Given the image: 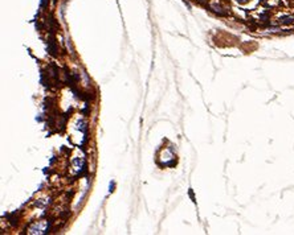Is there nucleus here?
<instances>
[{
	"instance_id": "f257e3e1",
	"label": "nucleus",
	"mask_w": 294,
	"mask_h": 235,
	"mask_svg": "<svg viewBox=\"0 0 294 235\" xmlns=\"http://www.w3.org/2000/svg\"><path fill=\"white\" fill-rule=\"evenodd\" d=\"M237 1H240V3H245L247 0H237Z\"/></svg>"
}]
</instances>
